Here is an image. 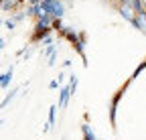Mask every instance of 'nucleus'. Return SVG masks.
Masks as SVG:
<instances>
[{
	"instance_id": "nucleus-1",
	"label": "nucleus",
	"mask_w": 146,
	"mask_h": 140,
	"mask_svg": "<svg viewBox=\"0 0 146 140\" xmlns=\"http://www.w3.org/2000/svg\"><path fill=\"white\" fill-rule=\"evenodd\" d=\"M128 85H130V83H124L122 87H120V90L112 96V100H110V110H108V114H110V126H112V130H116V124H118V104H120V100L124 98V94H126V87Z\"/></svg>"
},
{
	"instance_id": "nucleus-2",
	"label": "nucleus",
	"mask_w": 146,
	"mask_h": 140,
	"mask_svg": "<svg viewBox=\"0 0 146 140\" xmlns=\"http://www.w3.org/2000/svg\"><path fill=\"white\" fill-rule=\"evenodd\" d=\"M55 31H53V27H49V25H45L43 21H36L35 23V27H33V35H31V43H43L47 37H51Z\"/></svg>"
},
{
	"instance_id": "nucleus-3",
	"label": "nucleus",
	"mask_w": 146,
	"mask_h": 140,
	"mask_svg": "<svg viewBox=\"0 0 146 140\" xmlns=\"http://www.w3.org/2000/svg\"><path fill=\"white\" fill-rule=\"evenodd\" d=\"M41 8L47 14H51L55 21L63 19V14H65V2H63V0H49V2H43L41 4Z\"/></svg>"
},
{
	"instance_id": "nucleus-4",
	"label": "nucleus",
	"mask_w": 146,
	"mask_h": 140,
	"mask_svg": "<svg viewBox=\"0 0 146 140\" xmlns=\"http://www.w3.org/2000/svg\"><path fill=\"white\" fill-rule=\"evenodd\" d=\"M118 12L124 21L132 23L136 19V12H134V6H132V0H120L118 2Z\"/></svg>"
},
{
	"instance_id": "nucleus-5",
	"label": "nucleus",
	"mask_w": 146,
	"mask_h": 140,
	"mask_svg": "<svg viewBox=\"0 0 146 140\" xmlns=\"http://www.w3.org/2000/svg\"><path fill=\"white\" fill-rule=\"evenodd\" d=\"M59 37H63V39H67L71 45H75L77 41H79V33L73 29V27H65L61 33H59Z\"/></svg>"
},
{
	"instance_id": "nucleus-6",
	"label": "nucleus",
	"mask_w": 146,
	"mask_h": 140,
	"mask_svg": "<svg viewBox=\"0 0 146 140\" xmlns=\"http://www.w3.org/2000/svg\"><path fill=\"white\" fill-rule=\"evenodd\" d=\"M69 100H71V87L69 85H61V90H59V104H57V106L59 108H67Z\"/></svg>"
},
{
	"instance_id": "nucleus-7",
	"label": "nucleus",
	"mask_w": 146,
	"mask_h": 140,
	"mask_svg": "<svg viewBox=\"0 0 146 140\" xmlns=\"http://www.w3.org/2000/svg\"><path fill=\"white\" fill-rule=\"evenodd\" d=\"M18 6H23L21 0H2V12H14L16 14Z\"/></svg>"
},
{
	"instance_id": "nucleus-8",
	"label": "nucleus",
	"mask_w": 146,
	"mask_h": 140,
	"mask_svg": "<svg viewBox=\"0 0 146 140\" xmlns=\"http://www.w3.org/2000/svg\"><path fill=\"white\" fill-rule=\"evenodd\" d=\"M12 73H14V65H10L6 71L2 73V77H0V87H2V90H6V87L10 85V81H12Z\"/></svg>"
},
{
	"instance_id": "nucleus-9",
	"label": "nucleus",
	"mask_w": 146,
	"mask_h": 140,
	"mask_svg": "<svg viewBox=\"0 0 146 140\" xmlns=\"http://www.w3.org/2000/svg\"><path fill=\"white\" fill-rule=\"evenodd\" d=\"M81 134H83V140H98L94 130H91V126H89V122H83L81 124Z\"/></svg>"
},
{
	"instance_id": "nucleus-10",
	"label": "nucleus",
	"mask_w": 146,
	"mask_h": 140,
	"mask_svg": "<svg viewBox=\"0 0 146 140\" xmlns=\"http://www.w3.org/2000/svg\"><path fill=\"white\" fill-rule=\"evenodd\" d=\"M144 69H146V59H144V61H142V63H140V65L134 69V71H132V75L128 77V83H132V81H134V79H136V77H138V75L144 71Z\"/></svg>"
},
{
	"instance_id": "nucleus-11",
	"label": "nucleus",
	"mask_w": 146,
	"mask_h": 140,
	"mask_svg": "<svg viewBox=\"0 0 146 140\" xmlns=\"http://www.w3.org/2000/svg\"><path fill=\"white\" fill-rule=\"evenodd\" d=\"M16 94H18V90H10V92H8V94L2 98V104H0V106H2V110L8 106V104H10L12 100H14V96H16Z\"/></svg>"
},
{
	"instance_id": "nucleus-12",
	"label": "nucleus",
	"mask_w": 146,
	"mask_h": 140,
	"mask_svg": "<svg viewBox=\"0 0 146 140\" xmlns=\"http://www.w3.org/2000/svg\"><path fill=\"white\" fill-rule=\"evenodd\" d=\"M57 108H59L57 104H55V106H51V108H49V122H47L49 126H53V124H55V116H57Z\"/></svg>"
},
{
	"instance_id": "nucleus-13",
	"label": "nucleus",
	"mask_w": 146,
	"mask_h": 140,
	"mask_svg": "<svg viewBox=\"0 0 146 140\" xmlns=\"http://www.w3.org/2000/svg\"><path fill=\"white\" fill-rule=\"evenodd\" d=\"M25 12H27V16H33V19H36V16H39V6H31V4H27Z\"/></svg>"
},
{
	"instance_id": "nucleus-14",
	"label": "nucleus",
	"mask_w": 146,
	"mask_h": 140,
	"mask_svg": "<svg viewBox=\"0 0 146 140\" xmlns=\"http://www.w3.org/2000/svg\"><path fill=\"white\" fill-rule=\"evenodd\" d=\"M51 27H53V31H55V33H61V31L65 29V25H63V19H59V21H53V25H51Z\"/></svg>"
},
{
	"instance_id": "nucleus-15",
	"label": "nucleus",
	"mask_w": 146,
	"mask_h": 140,
	"mask_svg": "<svg viewBox=\"0 0 146 140\" xmlns=\"http://www.w3.org/2000/svg\"><path fill=\"white\" fill-rule=\"evenodd\" d=\"M53 53H57V45H51V47H45V51H43V57H51Z\"/></svg>"
},
{
	"instance_id": "nucleus-16",
	"label": "nucleus",
	"mask_w": 146,
	"mask_h": 140,
	"mask_svg": "<svg viewBox=\"0 0 146 140\" xmlns=\"http://www.w3.org/2000/svg\"><path fill=\"white\" fill-rule=\"evenodd\" d=\"M4 29H6V31H14V29H16L14 19H6V21H4Z\"/></svg>"
},
{
	"instance_id": "nucleus-17",
	"label": "nucleus",
	"mask_w": 146,
	"mask_h": 140,
	"mask_svg": "<svg viewBox=\"0 0 146 140\" xmlns=\"http://www.w3.org/2000/svg\"><path fill=\"white\" fill-rule=\"evenodd\" d=\"M12 19H14V23H23L27 19V12H16V14H12Z\"/></svg>"
},
{
	"instance_id": "nucleus-18",
	"label": "nucleus",
	"mask_w": 146,
	"mask_h": 140,
	"mask_svg": "<svg viewBox=\"0 0 146 140\" xmlns=\"http://www.w3.org/2000/svg\"><path fill=\"white\" fill-rule=\"evenodd\" d=\"M59 85H61V83H59L57 79H51V81H49V90H57Z\"/></svg>"
},
{
	"instance_id": "nucleus-19",
	"label": "nucleus",
	"mask_w": 146,
	"mask_h": 140,
	"mask_svg": "<svg viewBox=\"0 0 146 140\" xmlns=\"http://www.w3.org/2000/svg\"><path fill=\"white\" fill-rule=\"evenodd\" d=\"M55 63H57V53H53L49 57V67H55Z\"/></svg>"
},
{
	"instance_id": "nucleus-20",
	"label": "nucleus",
	"mask_w": 146,
	"mask_h": 140,
	"mask_svg": "<svg viewBox=\"0 0 146 140\" xmlns=\"http://www.w3.org/2000/svg\"><path fill=\"white\" fill-rule=\"evenodd\" d=\"M53 41H55V39H53V35H51V37H47V39L43 41V45H45V47H51V45H53Z\"/></svg>"
},
{
	"instance_id": "nucleus-21",
	"label": "nucleus",
	"mask_w": 146,
	"mask_h": 140,
	"mask_svg": "<svg viewBox=\"0 0 146 140\" xmlns=\"http://www.w3.org/2000/svg\"><path fill=\"white\" fill-rule=\"evenodd\" d=\"M57 81H59V83H63V81H65V73H63V71L59 73V77H57Z\"/></svg>"
},
{
	"instance_id": "nucleus-22",
	"label": "nucleus",
	"mask_w": 146,
	"mask_h": 140,
	"mask_svg": "<svg viewBox=\"0 0 146 140\" xmlns=\"http://www.w3.org/2000/svg\"><path fill=\"white\" fill-rule=\"evenodd\" d=\"M0 49H6V39H4V37L0 39Z\"/></svg>"
},
{
	"instance_id": "nucleus-23",
	"label": "nucleus",
	"mask_w": 146,
	"mask_h": 140,
	"mask_svg": "<svg viewBox=\"0 0 146 140\" xmlns=\"http://www.w3.org/2000/svg\"><path fill=\"white\" fill-rule=\"evenodd\" d=\"M142 4H144V8H146V0H142Z\"/></svg>"
},
{
	"instance_id": "nucleus-24",
	"label": "nucleus",
	"mask_w": 146,
	"mask_h": 140,
	"mask_svg": "<svg viewBox=\"0 0 146 140\" xmlns=\"http://www.w3.org/2000/svg\"><path fill=\"white\" fill-rule=\"evenodd\" d=\"M63 2H71V0H63Z\"/></svg>"
}]
</instances>
